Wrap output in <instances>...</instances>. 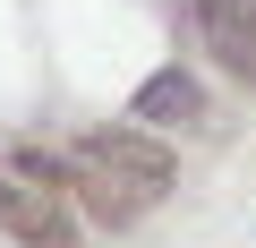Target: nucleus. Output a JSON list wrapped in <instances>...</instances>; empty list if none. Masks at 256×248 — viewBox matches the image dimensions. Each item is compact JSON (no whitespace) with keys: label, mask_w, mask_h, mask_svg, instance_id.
I'll return each mask as SVG.
<instances>
[{"label":"nucleus","mask_w":256,"mask_h":248,"mask_svg":"<svg viewBox=\"0 0 256 248\" xmlns=\"http://www.w3.org/2000/svg\"><path fill=\"white\" fill-rule=\"evenodd\" d=\"M196 18H205V43L222 52V69L256 77V0H196Z\"/></svg>","instance_id":"7ed1b4c3"},{"label":"nucleus","mask_w":256,"mask_h":248,"mask_svg":"<svg viewBox=\"0 0 256 248\" xmlns=\"http://www.w3.org/2000/svg\"><path fill=\"white\" fill-rule=\"evenodd\" d=\"M0 231L9 239H26V248H77V231H68V214H60V197L43 188H26V180H0Z\"/></svg>","instance_id":"f03ea898"},{"label":"nucleus","mask_w":256,"mask_h":248,"mask_svg":"<svg viewBox=\"0 0 256 248\" xmlns=\"http://www.w3.org/2000/svg\"><path fill=\"white\" fill-rule=\"evenodd\" d=\"M77 154L102 163V171H120V180H146V188H171V171H180V154H171L154 129H94Z\"/></svg>","instance_id":"f257e3e1"},{"label":"nucleus","mask_w":256,"mask_h":248,"mask_svg":"<svg viewBox=\"0 0 256 248\" xmlns=\"http://www.w3.org/2000/svg\"><path fill=\"white\" fill-rule=\"evenodd\" d=\"M128 111H137L146 129H188V120L205 111V86H196L188 69H154V77L137 86V103H128Z\"/></svg>","instance_id":"20e7f679"},{"label":"nucleus","mask_w":256,"mask_h":248,"mask_svg":"<svg viewBox=\"0 0 256 248\" xmlns=\"http://www.w3.org/2000/svg\"><path fill=\"white\" fill-rule=\"evenodd\" d=\"M77 197L94 205V222H111V231H128L146 205H154V188L146 180H120V171H102V163H86L77 154Z\"/></svg>","instance_id":"39448f33"}]
</instances>
